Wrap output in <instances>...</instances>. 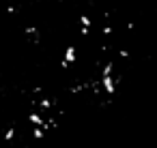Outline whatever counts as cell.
Listing matches in <instances>:
<instances>
[{
    "instance_id": "obj_3",
    "label": "cell",
    "mask_w": 157,
    "mask_h": 148,
    "mask_svg": "<svg viewBox=\"0 0 157 148\" xmlns=\"http://www.w3.org/2000/svg\"><path fill=\"white\" fill-rule=\"evenodd\" d=\"M54 105H56V101H54V99H48V97L39 99V109H43V112H50Z\"/></svg>"
},
{
    "instance_id": "obj_4",
    "label": "cell",
    "mask_w": 157,
    "mask_h": 148,
    "mask_svg": "<svg viewBox=\"0 0 157 148\" xmlns=\"http://www.w3.org/2000/svg\"><path fill=\"white\" fill-rule=\"evenodd\" d=\"M80 26H82V30H90L93 22H90V17H88L86 13H82V15H80Z\"/></svg>"
},
{
    "instance_id": "obj_5",
    "label": "cell",
    "mask_w": 157,
    "mask_h": 148,
    "mask_svg": "<svg viewBox=\"0 0 157 148\" xmlns=\"http://www.w3.org/2000/svg\"><path fill=\"white\" fill-rule=\"evenodd\" d=\"M15 133H17V129H15V127L5 129V142H13V139H15Z\"/></svg>"
},
{
    "instance_id": "obj_6",
    "label": "cell",
    "mask_w": 157,
    "mask_h": 148,
    "mask_svg": "<svg viewBox=\"0 0 157 148\" xmlns=\"http://www.w3.org/2000/svg\"><path fill=\"white\" fill-rule=\"evenodd\" d=\"M33 137L35 139H43L45 137V129L43 127H33Z\"/></svg>"
},
{
    "instance_id": "obj_2",
    "label": "cell",
    "mask_w": 157,
    "mask_h": 148,
    "mask_svg": "<svg viewBox=\"0 0 157 148\" xmlns=\"http://www.w3.org/2000/svg\"><path fill=\"white\" fill-rule=\"evenodd\" d=\"M75 58H78V50H75V45H67V50H65V56H63V60H60V69H69L73 62H75Z\"/></svg>"
},
{
    "instance_id": "obj_8",
    "label": "cell",
    "mask_w": 157,
    "mask_h": 148,
    "mask_svg": "<svg viewBox=\"0 0 157 148\" xmlns=\"http://www.w3.org/2000/svg\"><path fill=\"white\" fill-rule=\"evenodd\" d=\"M118 56H121V58H129V52H127V50H118Z\"/></svg>"
},
{
    "instance_id": "obj_7",
    "label": "cell",
    "mask_w": 157,
    "mask_h": 148,
    "mask_svg": "<svg viewBox=\"0 0 157 148\" xmlns=\"http://www.w3.org/2000/svg\"><path fill=\"white\" fill-rule=\"evenodd\" d=\"M101 32H103L105 37H110V35H112V28H110V26H103V28H101Z\"/></svg>"
},
{
    "instance_id": "obj_9",
    "label": "cell",
    "mask_w": 157,
    "mask_h": 148,
    "mask_svg": "<svg viewBox=\"0 0 157 148\" xmlns=\"http://www.w3.org/2000/svg\"><path fill=\"white\" fill-rule=\"evenodd\" d=\"M7 13H9V15H13V13H15V7H13V5H9V7H7Z\"/></svg>"
},
{
    "instance_id": "obj_1",
    "label": "cell",
    "mask_w": 157,
    "mask_h": 148,
    "mask_svg": "<svg viewBox=\"0 0 157 148\" xmlns=\"http://www.w3.org/2000/svg\"><path fill=\"white\" fill-rule=\"evenodd\" d=\"M116 84H118V75H101V80H99V86L103 88V92L108 94V97H112L114 92H116Z\"/></svg>"
}]
</instances>
